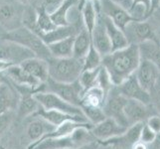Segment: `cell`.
<instances>
[{
    "label": "cell",
    "instance_id": "f35d334b",
    "mask_svg": "<svg viewBox=\"0 0 160 149\" xmlns=\"http://www.w3.org/2000/svg\"><path fill=\"white\" fill-rule=\"evenodd\" d=\"M14 9L9 4H3L0 6V21L3 23H7L14 17Z\"/></svg>",
    "mask_w": 160,
    "mask_h": 149
},
{
    "label": "cell",
    "instance_id": "d6a6232c",
    "mask_svg": "<svg viewBox=\"0 0 160 149\" xmlns=\"http://www.w3.org/2000/svg\"><path fill=\"white\" fill-rule=\"evenodd\" d=\"M102 57L91 44L89 51H88L85 58L82 59V71L100 68L102 66Z\"/></svg>",
    "mask_w": 160,
    "mask_h": 149
},
{
    "label": "cell",
    "instance_id": "f546056e",
    "mask_svg": "<svg viewBox=\"0 0 160 149\" xmlns=\"http://www.w3.org/2000/svg\"><path fill=\"white\" fill-rule=\"evenodd\" d=\"M78 0H65L60 6L51 13V18L56 26H68L72 23L69 20L70 10L75 6Z\"/></svg>",
    "mask_w": 160,
    "mask_h": 149
},
{
    "label": "cell",
    "instance_id": "52a82bcc",
    "mask_svg": "<svg viewBox=\"0 0 160 149\" xmlns=\"http://www.w3.org/2000/svg\"><path fill=\"white\" fill-rule=\"evenodd\" d=\"M36 57L24 46L9 40H0V61L11 65H21L25 61Z\"/></svg>",
    "mask_w": 160,
    "mask_h": 149
},
{
    "label": "cell",
    "instance_id": "db71d44e",
    "mask_svg": "<svg viewBox=\"0 0 160 149\" xmlns=\"http://www.w3.org/2000/svg\"><path fill=\"white\" fill-rule=\"evenodd\" d=\"M159 7H160V3H159Z\"/></svg>",
    "mask_w": 160,
    "mask_h": 149
},
{
    "label": "cell",
    "instance_id": "30bf717a",
    "mask_svg": "<svg viewBox=\"0 0 160 149\" xmlns=\"http://www.w3.org/2000/svg\"><path fill=\"white\" fill-rule=\"evenodd\" d=\"M115 87L120 95L123 96L125 98L139 102L145 106L151 104L150 93L140 86L134 74L121 82L120 85L115 86Z\"/></svg>",
    "mask_w": 160,
    "mask_h": 149
},
{
    "label": "cell",
    "instance_id": "7dc6e473",
    "mask_svg": "<svg viewBox=\"0 0 160 149\" xmlns=\"http://www.w3.org/2000/svg\"><path fill=\"white\" fill-rule=\"evenodd\" d=\"M10 66H12V65L6 62H3V61H0V73H3L4 71H6Z\"/></svg>",
    "mask_w": 160,
    "mask_h": 149
},
{
    "label": "cell",
    "instance_id": "f6af8a7d",
    "mask_svg": "<svg viewBox=\"0 0 160 149\" xmlns=\"http://www.w3.org/2000/svg\"><path fill=\"white\" fill-rule=\"evenodd\" d=\"M98 147V142H92L91 144H88L86 146H82V147H78V148H73V149H97Z\"/></svg>",
    "mask_w": 160,
    "mask_h": 149
},
{
    "label": "cell",
    "instance_id": "9c48e42d",
    "mask_svg": "<svg viewBox=\"0 0 160 149\" xmlns=\"http://www.w3.org/2000/svg\"><path fill=\"white\" fill-rule=\"evenodd\" d=\"M14 89L19 95V102L17 106V117L19 118H25L32 117L38 109L40 108V104L38 103L34 95L38 92V90L32 89L29 87L16 86L13 85Z\"/></svg>",
    "mask_w": 160,
    "mask_h": 149
},
{
    "label": "cell",
    "instance_id": "3957f363",
    "mask_svg": "<svg viewBox=\"0 0 160 149\" xmlns=\"http://www.w3.org/2000/svg\"><path fill=\"white\" fill-rule=\"evenodd\" d=\"M2 39L20 44L25 48L29 49L39 59L48 61L50 58H52L48 46L41 40V38L24 26L8 31L3 36Z\"/></svg>",
    "mask_w": 160,
    "mask_h": 149
},
{
    "label": "cell",
    "instance_id": "e0dca14e",
    "mask_svg": "<svg viewBox=\"0 0 160 149\" xmlns=\"http://www.w3.org/2000/svg\"><path fill=\"white\" fill-rule=\"evenodd\" d=\"M148 107L139 102L128 99L124 107V117L128 125H132L139 122H145L150 117Z\"/></svg>",
    "mask_w": 160,
    "mask_h": 149
},
{
    "label": "cell",
    "instance_id": "8d00e7d4",
    "mask_svg": "<svg viewBox=\"0 0 160 149\" xmlns=\"http://www.w3.org/2000/svg\"><path fill=\"white\" fill-rule=\"evenodd\" d=\"M15 117V112L13 110L0 114V137L8 130L10 125L12 124Z\"/></svg>",
    "mask_w": 160,
    "mask_h": 149
},
{
    "label": "cell",
    "instance_id": "6da1fadb",
    "mask_svg": "<svg viewBox=\"0 0 160 149\" xmlns=\"http://www.w3.org/2000/svg\"><path fill=\"white\" fill-rule=\"evenodd\" d=\"M140 63L138 45L129 44L118 51L112 52L102 57V66L107 70L114 86H118L132 76Z\"/></svg>",
    "mask_w": 160,
    "mask_h": 149
},
{
    "label": "cell",
    "instance_id": "ab89813d",
    "mask_svg": "<svg viewBox=\"0 0 160 149\" xmlns=\"http://www.w3.org/2000/svg\"><path fill=\"white\" fill-rule=\"evenodd\" d=\"M149 93L151 97V104H154V107L160 112V78Z\"/></svg>",
    "mask_w": 160,
    "mask_h": 149
},
{
    "label": "cell",
    "instance_id": "7a4b0ae2",
    "mask_svg": "<svg viewBox=\"0 0 160 149\" xmlns=\"http://www.w3.org/2000/svg\"><path fill=\"white\" fill-rule=\"evenodd\" d=\"M49 79L57 82L72 84L77 82L82 71V60L71 58H50L48 61Z\"/></svg>",
    "mask_w": 160,
    "mask_h": 149
},
{
    "label": "cell",
    "instance_id": "ba28073f",
    "mask_svg": "<svg viewBox=\"0 0 160 149\" xmlns=\"http://www.w3.org/2000/svg\"><path fill=\"white\" fill-rule=\"evenodd\" d=\"M122 31L124 32V35L129 44L139 45L147 40L156 41L154 38L153 27L147 19L141 21L131 20Z\"/></svg>",
    "mask_w": 160,
    "mask_h": 149
},
{
    "label": "cell",
    "instance_id": "5bb4252c",
    "mask_svg": "<svg viewBox=\"0 0 160 149\" xmlns=\"http://www.w3.org/2000/svg\"><path fill=\"white\" fill-rule=\"evenodd\" d=\"M98 4H100V11H102L101 14L109 18L113 22V24L121 30H123L128 23L132 20L128 11L118 6L110 0H100Z\"/></svg>",
    "mask_w": 160,
    "mask_h": 149
},
{
    "label": "cell",
    "instance_id": "60d3db41",
    "mask_svg": "<svg viewBox=\"0 0 160 149\" xmlns=\"http://www.w3.org/2000/svg\"><path fill=\"white\" fill-rule=\"evenodd\" d=\"M145 124L149 127L151 130H153L156 134L160 133V115L153 114L150 115L145 121Z\"/></svg>",
    "mask_w": 160,
    "mask_h": 149
},
{
    "label": "cell",
    "instance_id": "f907efd6",
    "mask_svg": "<svg viewBox=\"0 0 160 149\" xmlns=\"http://www.w3.org/2000/svg\"><path fill=\"white\" fill-rule=\"evenodd\" d=\"M19 2H21V3H23V4H26V3H28L30 0H18Z\"/></svg>",
    "mask_w": 160,
    "mask_h": 149
},
{
    "label": "cell",
    "instance_id": "681fc988",
    "mask_svg": "<svg viewBox=\"0 0 160 149\" xmlns=\"http://www.w3.org/2000/svg\"><path fill=\"white\" fill-rule=\"evenodd\" d=\"M3 81H5V76L3 73H0V82H2Z\"/></svg>",
    "mask_w": 160,
    "mask_h": 149
},
{
    "label": "cell",
    "instance_id": "603a6c76",
    "mask_svg": "<svg viewBox=\"0 0 160 149\" xmlns=\"http://www.w3.org/2000/svg\"><path fill=\"white\" fill-rule=\"evenodd\" d=\"M82 25V22L81 23L80 26H76L74 24H71L68 26H57L54 30L48 32V33L41 34L39 37L41 38V40L48 46V45H50V44L55 43L57 41L66 39V38H69L72 36H76L77 33L80 31Z\"/></svg>",
    "mask_w": 160,
    "mask_h": 149
},
{
    "label": "cell",
    "instance_id": "cb8c5ba5",
    "mask_svg": "<svg viewBox=\"0 0 160 149\" xmlns=\"http://www.w3.org/2000/svg\"><path fill=\"white\" fill-rule=\"evenodd\" d=\"M34 117L27 125L26 128V136L30 140V143L38 141L48 132H51L54 130L55 126L47 122L41 117Z\"/></svg>",
    "mask_w": 160,
    "mask_h": 149
},
{
    "label": "cell",
    "instance_id": "4316f807",
    "mask_svg": "<svg viewBox=\"0 0 160 149\" xmlns=\"http://www.w3.org/2000/svg\"><path fill=\"white\" fill-rule=\"evenodd\" d=\"M74 38L75 36H72L48 45V49L51 56L53 58H60V59L73 57Z\"/></svg>",
    "mask_w": 160,
    "mask_h": 149
},
{
    "label": "cell",
    "instance_id": "83f0119b",
    "mask_svg": "<svg viewBox=\"0 0 160 149\" xmlns=\"http://www.w3.org/2000/svg\"><path fill=\"white\" fill-rule=\"evenodd\" d=\"M140 58L149 60L160 71V46L157 41L147 40L138 45Z\"/></svg>",
    "mask_w": 160,
    "mask_h": 149
},
{
    "label": "cell",
    "instance_id": "f1b7e54d",
    "mask_svg": "<svg viewBox=\"0 0 160 149\" xmlns=\"http://www.w3.org/2000/svg\"><path fill=\"white\" fill-rule=\"evenodd\" d=\"M107 95L98 86H93L82 93L81 106L102 107Z\"/></svg>",
    "mask_w": 160,
    "mask_h": 149
},
{
    "label": "cell",
    "instance_id": "44dd1931",
    "mask_svg": "<svg viewBox=\"0 0 160 149\" xmlns=\"http://www.w3.org/2000/svg\"><path fill=\"white\" fill-rule=\"evenodd\" d=\"M20 66L26 72H28L32 77H34L36 80L39 81L41 84L46 82L49 79L48 63L45 60L34 57L25 61Z\"/></svg>",
    "mask_w": 160,
    "mask_h": 149
},
{
    "label": "cell",
    "instance_id": "484cf974",
    "mask_svg": "<svg viewBox=\"0 0 160 149\" xmlns=\"http://www.w3.org/2000/svg\"><path fill=\"white\" fill-rule=\"evenodd\" d=\"M91 34L85 28L84 24L82 25L80 31L77 33L74 38L73 45V57L79 60H82L87 55L91 47Z\"/></svg>",
    "mask_w": 160,
    "mask_h": 149
},
{
    "label": "cell",
    "instance_id": "4fadbf2b",
    "mask_svg": "<svg viewBox=\"0 0 160 149\" xmlns=\"http://www.w3.org/2000/svg\"><path fill=\"white\" fill-rule=\"evenodd\" d=\"M4 76L11 82L12 85L29 87L32 89L38 90V92H42V84L32 77L28 72H26L20 65H12L3 72Z\"/></svg>",
    "mask_w": 160,
    "mask_h": 149
},
{
    "label": "cell",
    "instance_id": "2e32d148",
    "mask_svg": "<svg viewBox=\"0 0 160 149\" xmlns=\"http://www.w3.org/2000/svg\"><path fill=\"white\" fill-rule=\"evenodd\" d=\"M32 117H41L44 120H46L47 122L55 126V127H57L58 125L62 124L67 120H77V121H82V122H89L84 115H72L62 112H58V110L44 109L41 107Z\"/></svg>",
    "mask_w": 160,
    "mask_h": 149
},
{
    "label": "cell",
    "instance_id": "74e56055",
    "mask_svg": "<svg viewBox=\"0 0 160 149\" xmlns=\"http://www.w3.org/2000/svg\"><path fill=\"white\" fill-rule=\"evenodd\" d=\"M156 137H157V134L148 127L144 122V124H143V126H142L141 132H140L139 141H141L142 143H144V144L147 145V144H150V143L155 141Z\"/></svg>",
    "mask_w": 160,
    "mask_h": 149
},
{
    "label": "cell",
    "instance_id": "b9f144b4",
    "mask_svg": "<svg viewBox=\"0 0 160 149\" xmlns=\"http://www.w3.org/2000/svg\"><path fill=\"white\" fill-rule=\"evenodd\" d=\"M65 0H44L43 6L49 14L53 13Z\"/></svg>",
    "mask_w": 160,
    "mask_h": 149
},
{
    "label": "cell",
    "instance_id": "7c38bea8",
    "mask_svg": "<svg viewBox=\"0 0 160 149\" xmlns=\"http://www.w3.org/2000/svg\"><path fill=\"white\" fill-rule=\"evenodd\" d=\"M134 75L140 86L150 92L160 78V71L151 61L140 58V63Z\"/></svg>",
    "mask_w": 160,
    "mask_h": 149
},
{
    "label": "cell",
    "instance_id": "d590c367",
    "mask_svg": "<svg viewBox=\"0 0 160 149\" xmlns=\"http://www.w3.org/2000/svg\"><path fill=\"white\" fill-rule=\"evenodd\" d=\"M36 19H37V13L36 10L33 8H27L24 11L23 14V26L26 27L27 29H29L33 33L38 34V29H37V24H36Z\"/></svg>",
    "mask_w": 160,
    "mask_h": 149
},
{
    "label": "cell",
    "instance_id": "8992f818",
    "mask_svg": "<svg viewBox=\"0 0 160 149\" xmlns=\"http://www.w3.org/2000/svg\"><path fill=\"white\" fill-rule=\"evenodd\" d=\"M34 97L37 99L38 103L40 104V107L44 109L58 110V112L72 115H84L81 107L69 103L55 93L49 92H38L35 93Z\"/></svg>",
    "mask_w": 160,
    "mask_h": 149
},
{
    "label": "cell",
    "instance_id": "816d5d0a",
    "mask_svg": "<svg viewBox=\"0 0 160 149\" xmlns=\"http://www.w3.org/2000/svg\"><path fill=\"white\" fill-rule=\"evenodd\" d=\"M0 149H6V148H5L2 144H0Z\"/></svg>",
    "mask_w": 160,
    "mask_h": 149
},
{
    "label": "cell",
    "instance_id": "5b68a950",
    "mask_svg": "<svg viewBox=\"0 0 160 149\" xmlns=\"http://www.w3.org/2000/svg\"><path fill=\"white\" fill-rule=\"evenodd\" d=\"M126 102L128 98L121 96L114 86L108 93L102 106V110L107 117L112 118L120 125L128 127L129 125L124 117V107Z\"/></svg>",
    "mask_w": 160,
    "mask_h": 149
},
{
    "label": "cell",
    "instance_id": "bcb514c9",
    "mask_svg": "<svg viewBox=\"0 0 160 149\" xmlns=\"http://www.w3.org/2000/svg\"><path fill=\"white\" fill-rule=\"evenodd\" d=\"M132 149H147V146L144 143H142L141 141H137L132 145Z\"/></svg>",
    "mask_w": 160,
    "mask_h": 149
},
{
    "label": "cell",
    "instance_id": "d4e9b609",
    "mask_svg": "<svg viewBox=\"0 0 160 149\" xmlns=\"http://www.w3.org/2000/svg\"><path fill=\"white\" fill-rule=\"evenodd\" d=\"M76 148L71 136L58 138H44L29 143L27 149H73Z\"/></svg>",
    "mask_w": 160,
    "mask_h": 149
},
{
    "label": "cell",
    "instance_id": "f5cc1de1",
    "mask_svg": "<svg viewBox=\"0 0 160 149\" xmlns=\"http://www.w3.org/2000/svg\"><path fill=\"white\" fill-rule=\"evenodd\" d=\"M93 1H95L96 3H98V1H100V0H93Z\"/></svg>",
    "mask_w": 160,
    "mask_h": 149
},
{
    "label": "cell",
    "instance_id": "7402d4cb",
    "mask_svg": "<svg viewBox=\"0 0 160 149\" xmlns=\"http://www.w3.org/2000/svg\"><path fill=\"white\" fill-rule=\"evenodd\" d=\"M144 124V122H139L135 123L128 126V129L125 130L123 134H121L120 136L114 137L108 141L102 142L100 144L102 145H133L134 143L137 141H139L140 137V132L142 129V126Z\"/></svg>",
    "mask_w": 160,
    "mask_h": 149
},
{
    "label": "cell",
    "instance_id": "ac0fdd59",
    "mask_svg": "<svg viewBox=\"0 0 160 149\" xmlns=\"http://www.w3.org/2000/svg\"><path fill=\"white\" fill-rule=\"evenodd\" d=\"M19 95L13 86L5 80L0 82V114L17 108Z\"/></svg>",
    "mask_w": 160,
    "mask_h": 149
},
{
    "label": "cell",
    "instance_id": "ffe728a7",
    "mask_svg": "<svg viewBox=\"0 0 160 149\" xmlns=\"http://www.w3.org/2000/svg\"><path fill=\"white\" fill-rule=\"evenodd\" d=\"M81 6L82 22L85 28L91 34L100 16V4L96 3L93 0H82Z\"/></svg>",
    "mask_w": 160,
    "mask_h": 149
},
{
    "label": "cell",
    "instance_id": "8fae6325",
    "mask_svg": "<svg viewBox=\"0 0 160 149\" xmlns=\"http://www.w3.org/2000/svg\"><path fill=\"white\" fill-rule=\"evenodd\" d=\"M126 129L128 127L120 125L114 119L107 117L102 122L93 125L91 129V132L96 138L97 142L102 143L114 138V137L120 136L124 133Z\"/></svg>",
    "mask_w": 160,
    "mask_h": 149
},
{
    "label": "cell",
    "instance_id": "c3c4849f",
    "mask_svg": "<svg viewBox=\"0 0 160 149\" xmlns=\"http://www.w3.org/2000/svg\"><path fill=\"white\" fill-rule=\"evenodd\" d=\"M159 3H160V0H151V13L156 8L159 7Z\"/></svg>",
    "mask_w": 160,
    "mask_h": 149
},
{
    "label": "cell",
    "instance_id": "e575fe53",
    "mask_svg": "<svg viewBox=\"0 0 160 149\" xmlns=\"http://www.w3.org/2000/svg\"><path fill=\"white\" fill-rule=\"evenodd\" d=\"M96 86L100 87L107 96H108V93L110 92V90L114 87L112 80H110V77H109L108 73L107 72V70L102 67V66H101L100 71H98Z\"/></svg>",
    "mask_w": 160,
    "mask_h": 149
},
{
    "label": "cell",
    "instance_id": "11a10c76",
    "mask_svg": "<svg viewBox=\"0 0 160 149\" xmlns=\"http://www.w3.org/2000/svg\"><path fill=\"white\" fill-rule=\"evenodd\" d=\"M159 46H160V43H159Z\"/></svg>",
    "mask_w": 160,
    "mask_h": 149
},
{
    "label": "cell",
    "instance_id": "9a60e30c",
    "mask_svg": "<svg viewBox=\"0 0 160 149\" xmlns=\"http://www.w3.org/2000/svg\"><path fill=\"white\" fill-rule=\"evenodd\" d=\"M91 42L93 48L100 53L102 57H104L112 53V44H110V40L108 38L106 26H104V23L102 19L101 13L91 33Z\"/></svg>",
    "mask_w": 160,
    "mask_h": 149
},
{
    "label": "cell",
    "instance_id": "4dcf8cb0",
    "mask_svg": "<svg viewBox=\"0 0 160 149\" xmlns=\"http://www.w3.org/2000/svg\"><path fill=\"white\" fill-rule=\"evenodd\" d=\"M36 13H37L36 24L38 29V34H37L38 36L44 34V33L50 32L57 27L54 24V22L51 18V15L45 10L43 5L36 9Z\"/></svg>",
    "mask_w": 160,
    "mask_h": 149
},
{
    "label": "cell",
    "instance_id": "7bdbcfd3",
    "mask_svg": "<svg viewBox=\"0 0 160 149\" xmlns=\"http://www.w3.org/2000/svg\"><path fill=\"white\" fill-rule=\"evenodd\" d=\"M110 1H112L114 4H117L118 6L126 10L128 12L131 8L132 5H133V0H110Z\"/></svg>",
    "mask_w": 160,
    "mask_h": 149
},
{
    "label": "cell",
    "instance_id": "277c9868",
    "mask_svg": "<svg viewBox=\"0 0 160 149\" xmlns=\"http://www.w3.org/2000/svg\"><path fill=\"white\" fill-rule=\"evenodd\" d=\"M42 92L55 93L64 101L79 107H81L82 97L84 93V90L78 81L72 84H63V82H57L51 79H48L47 82L42 85Z\"/></svg>",
    "mask_w": 160,
    "mask_h": 149
},
{
    "label": "cell",
    "instance_id": "1f68e13d",
    "mask_svg": "<svg viewBox=\"0 0 160 149\" xmlns=\"http://www.w3.org/2000/svg\"><path fill=\"white\" fill-rule=\"evenodd\" d=\"M81 109L84 113L87 120L93 126L98 123L102 122L107 118L102 107H90V106H81Z\"/></svg>",
    "mask_w": 160,
    "mask_h": 149
},
{
    "label": "cell",
    "instance_id": "ee69618b",
    "mask_svg": "<svg viewBox=\"0 0 160 149\" xmlns=\"http://www.w3.org/2000/svg\"><path fill=\"white\" fill-rule=\"evenodd\" d=\"M134 3H143L145 4L147 8L149 9L150 14H151V0H133V4Z\"/></svg>",
    "mask_w": 160,
    "mask_h": 149
},
{
    "label": "cell",
    "instance_id": "836d02e7",
    "mask_svg": "<svg viewBox=\"0 0 160 149\" xmlns=\"http://www.w3.org/2000/svg\"><path fill=\"white\" fill-rule=\"evenodd\" d=\"M100 68H97V69H93V70L82 71V73L79 77V79H78V82L81 85V87H82L84 92L97 85V79H98V75Z\"/></svg>",
    "mask_w": 160,
    "mask_h": 149
},
{
    "label": "cell",
    "instance_id": "d6986e66",
    "mask_svg": "<svg viewBox=\"0 0 160 149\" xmlns=\"http://www.w3.org/2000/svg\"><path fill=\"white\" fill-rule=\"evenodd\" d=\"M101 16L104 23V26H106L108 35L110 40V44H112V52L118 51V50L124 49L128 47L129 45V43L124 35V32L120 28H118L117 25H114L113 22L109 18L106 17V16H103L102 14Z\"/></svg>",
    "mask_w": 160,
    "mask_h": 149
}]
</instances>
